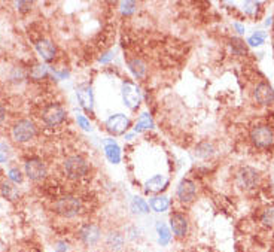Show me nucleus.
Instances as JSON below:
<instances>
[{"instance_id":"2eb2a0df","label":"nucleus","mask_w":274,"mask_h":252,"mask_svg":"<svg viewBox=\"0 0 274 252\" xmlns=\"http://www.w3.org/2000/svg\"><path fill=\"white\" fill-rule=\"evenodd\" d=\"M34 46H36V51L39 53V56L42 57V60H45L46 63L54 62V59L57 57V46L48 37H40L34 43Z\"/></svg>"},{"instance_id":"a878e982","label":"nucleus","mask_w":274,"mask_h":252,"mask_svg":"<svg viewBox=\"0 0 274 252\" xmlns=\"http://www.w3.org/2000/svg\"><path fill=\"white\" fill-rule=\"evenodd\" d=\"M124 234H125L127 240H130V242H139V240L143 237V231H142L140 227H137L136 224H130V225L125 228Z\"/></svg>"},{"instance_id":"c756f323","label":"nucleus","mask_w":274,"mask_h":252,"mask_svg":"<svg viewBox=\"0 0 274 252\" xmlns=\"http://www.w3.org/2000/svg\"><path fill=\"white\" fill-rule=\"evenodd\" d=\"M12 156V149L9 143L6 142H0V163H6Z\"/></svg>"},{"instance_id":"cd10ccee","label":"nucleus","mask_w":274,"mask_h":252,"mask_svg":"<svg viewBox=\"0 0 274 252\" xmlns=\"http://www.w3.org/2000/svg\"><path fill=\"white\" fill-rule=\"evenodd\" d=\"M30 76L36 81H42L48 76V67L43 64H34V67L30 72Z\"/></svg>"},{"instance_id":"9d476101","label":"nucleus","mask_w":274,"mask_h":252,"mask_svg":"<svg viewBox=\"0 0 274 252\" xmlns=\"http://www.w3.org/2000/svg\"><path fill=\"white\" fill-rule=\"evenodd\" d=\"M121 95L122 102L130 111H136L142 103V94L139 87L131 81H124L121 85Z\"/></svg>"},{"instance_id":"39448f33","label":"nucleus","mask_w":274,"mask_h":252,"mask_svg":"<svg viewBox=\"0 0 274 252\" xmlns=\"http://www.w3.org/2000/svg\"><path fill=\"white\" fill-rule=\"evenodd\" d=\"M169 227L172 230L173 237L183 240L188 237L189 234V228H191V222H189V217L182 212V211H173L169 215Z\"/></svg>"},{"instance_id":"aec40b11","label":"nucleus","mask_w":274,"mask_h":252,"mask_svg":"<svg viewBox=\"0 0 274 252\" xmlns=\"http://www.w3.org/2000/svg\"><path fill=\"white\" fill-rule=\"evenodd\" d=\"M104 156L109 163L118 164L121 163V148L114 139H106L104 140Z\"/></svg>"},{"instance_id":"4468645a","label":"nucleus","mask_w":274,"mask_h":252,"mask_svg":"<svg viewBox=\"0 0 274 252\" xmlns=\"http://www.w3.org/2000/svg\"><path fill=\"white\" fill-rule=\"evenodd\" d=\"M253 98L261 106H271L274 105V88L268 82L261 81L253 88Z\"/></svg>"},{"instance_id":"ddd939ff","label":"nucleus","mask_w":274,"mask_h":252,"mask_svg":"<svg viewBox=\"0 0 274 252\" xmlns=\"http://www.w3.org/2000/svg\"><path fill=\"white\" fill-rule=\"evenodd\" d=\"M176 195L178 200L182 205H191L192 201L197 198V184L189 179V178H183L176 188Z\"/></svg>"},{"instance_id":"473e14b6","label":"nucleus","mask_w":274,"mask_h":252,"mask_svg":"<svg viewBox=\"0 0 274 252\" xmlns=\"http://www.w3.org/2000/svg\"><path fill=\"white\" fill-rule=\"evenodd\" d=\"M8 179L12 182V184H21L23 182V173L18 167H12L9 169L8 172Z\"/></svg>"},{"instance_id":"423d86ee","label":"nucleus","mask_w":274,"mask_h":252,"mask_svg":"<svg viewBox=\"0 0 274 252\" xmlns=\"http://www.w3.org/2000/svg\"><path fill=\"white\" fill-rule=\"evenodd\" d=\"M36 133H37L36 124L31 120H27V118L15 121L14 126L11 127V136L18 143L30 142L31 139H34Z\"/></svg>"},{"instance_id":"58836bf2","label":"nucleus","mask_w":274,"mask_h":252,"mask_svg":"<svg viewBox=\"0 0 274 252\" xmlns=\"http://www.w3.org/2000/svg\"><path fill=\"white\" fill-rule=\"evenodd\" d=\"M5 118H6V109L2 103H0V124L5 121Z\"/></svg>"},{"instance_id":"6e6552de","label":"nucleus","mask_w":274,"mask_h":252,"mask_svg":"<svg viewBox=\"0 0 274 252\" xmlns=\"http://www.w3.org/2000/svg\"><path fill=\"white\" fill-rule=\"evenodd\" d=\"M103 245L107 252H124L127 248V237L122 230L111 228L104 233Z\"/></svg>"},{"instance_id":"6ab92c4d","label":"nucleus","mask_w":274,"mask_h":252,"mask_svg":"<svg viewBox=\"0 0 274 252\" xmlns=\"http://www.w3.org/2000/svg\"><path fill=\"white\" fill-rule=\"evenodd\" d=\"M172 206V200L166 194H156L149 198V208L155 214H166Z\"/></svg>"},{"instance_id":"412c9836","label":"nucleus","mask_w":274,"mask_h":252,"mask_svg":"<svg viewBox=\"0 0 274 252\" xmlns=\"http://www.w3.org/2000/svg\"><path fill=\"white\" fill-rule=\"evenodd\" d=\"M128 70L136 79H143L148 75V64L140 57H133L127 60Z\"/></svg>"},{"instance_id":"72a5a7b5","label":"nucleus","mask_w":274,"mask_h":252,"mask_svg":"<svg viewBox=\"0 0 274 252\" xmlns=\"http://www.w3.org/2000/svg\"><path fill=\"white\" fill-rule=\"evenodd\" d=\"M259 6H262V3H261V2H246L243 9H244V12H246L247 15L255 17V15H256V12L261 9Z\"/></svg>"},{"instance_id":"c85d7f7f","label":"nucleus","mask_w":274,"mask_h":252,"mask_svg":"<svg viewBox=\"0 0 274 252\" xmlns=\"http://www.w3.org/2000/svg\"><path fill=\"white\" fill-rule=\"evenodd\" d=\"M261 222H262V225H265V227H273L274 225V209L273 208H268V209H265L264 212H262V215H261Z\"/></svg>"},{"instance_id":"1a4fd4ad","label":"nucleus","mask_w":274,"mask_h":252,"mask_svg":"<svg viewBox=\"0 0 274 252\" xmlns=\"http://www.w3.org/2000/svg\"><path fill=\"white\" fill-rule=\"evenodd\" d=\"M259 181H261L259 173L253 167H249V166L240 167L236 173V184L239 188L244 191L255 189L259 185Z\"/></svg>"},{"instance_id":"e433bc0d","label":"nucleus","mask_w":274,"mask_h":252,"mask_svg":"<svg viewBox=\"0 0 274 252\" xmlns=\"http://www.w3.org/2000/svg\"><path fill=\"white\" fill-rule=\"evenodd\" d=\"M114 57H115V53H114L112 49H111V51H106V53H103V54H101V57L98 59V62H100V63H103V64H106V63H109V62H112V60H114Z\"/></svg>"},{"instance_id":"f257e3e1","label":"nucleus","mask_w":274,"mask_h":252,"mask_svg":"<svg viewBox=\"0 0 274 252\" xmlns=\"http://www.w3.org/2000/svg\"><path fill=\"white\" fill-rule=\"evenodd\" d=\"M52 209L59 217L64 220H73L79 217L84 211V203L81 197L73 195V194H64L61 197H57V200L54 201Z\"/></svg>"},{"instance_id":"f03ea898","label":"nucleus","mask_w":274,"mask_h":252,"mask_svg":"<svg viewBox=\"0 0 274 252\" xmlns=\"http://www.w3.org/2000/svg\"><path fill=\"white\" fill-rule=\"evenodd\" d=\"M76 237L81 242V245H84L85 248H95L103 242L104 233L100 224L97 222H84L78 231H76Z\"/></svg>"},{"instance_id":"a19ab883","label":"nucleus","mask_w":274,"mask_h":252,"mask_svg":"<svg viewBox=\"0 0 274 252\" xmlns=\"http://www.w3.org/2000/svg\"><path fill=\"white\" fill-rule=\"evenodd\" d=\"M34 252H42V251H40V249H36V251H34Z\"/></svg>"},{"instance_id":"2f4dec72","label":"nucleus","mask_w":274,"mask_h":252,"mask_svg":"<svg viewBox=\"0 0 274 252\" xmlns=\"http://www.w3.org/2000/svg\"><path fill=\"white\" fill-rule=\"evenodd\" d=\"M76 123H78V126H79L84 131H92V124H91V121H90L85 115L78 114V115H76Z\"/></svg>"},{"instance_id":"4be33fe9","label":"nucleus","mask_w":274,"mask_h":252,"mask_svg":"<svg viewBox=\"0 0 274 252\" xmlns=\"http://www.w3.org/2000/svg\"><path fill=\"white\" fill-rule=\"evenodd\" d=\"M214 145L210 140H201L200 143H197L195 149H194V156L200 160H209L214 156Z\"/></svg>"},{"instance_id":"f704fd0d","label":"nucleus","mask_w":274,"mask_h":252,"mask_svg":"<svg viewBox=\"0 0 274 252\" xmlns=\"http://www.w3.org/2000/svg\"><path fill=\"white\" fill-rule=\"evenodd\" d=\"M120 6H121L122 15H131V14H134L137 5H136V2H121Z\"/></svg>"},{"instance_id":"20e7f679","label":"nucleus","mask_w":274,"mask_h":252,"mask_svg":"<svg viewBox=\"0 0 274 252\" xmlns=\"http://www.w3.org/2000/svg\"><path fill=\"white\" fill-rule=\"evenodd\" d=\"M250 142L258 149H270L274 145V128L270 124H258L250 130Z\"/></svg>"},{"instance_id":"f3484780","label":"nucleus","mask_w":274,"mask_h":252,"mask_svg":"<svg viewBox=\"0 0 274 252\" xmlns=\"http://www.w3.org/2000/svg\"><path fill=\"white\" fill-rule=\"evenodd\" d=\"M76 97L79 100V105L82 109H85L87 112H92L94 109V94H92V88L88 84H81L76 88Z\"/></svg>"},{"instance_id":"5701e85b","label":"nucleus","mask_w":274,"mask_h":252,"mask_svg":"<svg viewBox=\"0 0 274 252\" xmlns=\"http://www.w3.org/2000/svg\"><path fill=\"white\" fill-rule=\"evenodd\" d=\"M130 211L136 217H146V215H149L151 208H149V203L145 198H142L139 195H134L130 201Z\"/></svg>"},{"instance_id":"7ed1b4c3","label":"nucleus","mask_w":274,"mask_h":252,"mask_svg":"<svg viewBox=\"0 0 274 252\" xmlns=\"http://www.w3.org/2000/svg\"><path fill=\"white\" fill-rule=\"evenodd\" d=\"M90 163L85 157L79 156V154H73V156H69L64 163H63V170L66 173V176L69 179H81V178H85L88 173H90Z\"/></svg>"},{"instance_id":"a211bd4d","label":"nucleus","mask_w":274,"mask_h":252,"mask_svg":"<svg viewBox=\"0 0 274 252\" xmlns=\"http://www.w3.org/2000/svg\"><path fill=\"white\" fill-rule=\"evenodd\" d=\"M153 228H155V234H156V243L161 248H167L173 240V234H172L169 224L164 221H156Z\"/></svg>"},{"instance_id":"9b49d317","label":"nucleus","mask_w":274,"mask_h":252,"mask_svg":"<svg viewBox=\"0 0 274 252\" xmlns=\"http://www.w3.org/2000/svg\"><path fill=\"white\" fill-rule=\"evenodd\" d=\"M104 127L112 136H122L131 128V120L125 114H115L106 120Z\"/></svg>"},{"instance_id":"7c9ffc66","label":"nucleus","mask_w":274,"mask_h":252,"mask_svg":"<svg viewBox=\"0 0 274 252\" xmlns=\"http://www.w3.org/2000/svg\"><path fill=\"white\" fill-rule=\"evenodd\" d=\"M265 37H267V34H265L264 32H256V33H253V34L247 39V43H249L250 46H261V45L265 42Z\"/></svg>"},{"instance_id":"b1692460","label":"nucleus","mask_w":274,"mask_h":252,"mask_svg":"<svg viewBox=\"0 0 274 252\" xmlns=\"http://www.w3.org/2000/svg\"><path fill=\"white\" fill-rule=\"evenodd\" d=\"M153 127H155V123H153L152 117H151L148 112H142V114L139 115V118H137L134 127H133V131H134V133H142V131L151 130V128H153Z\"/></svg>"},{"instance_id":"4c0bfd02","label":"nucleus","mask_w":274,"mask_h":252,"mask_svg":"<svg viewBox=\"0 0 274 252\" xmlns=\"http://www.w3.org/2000/svg\"><path fill=\"white\" fill-rule=\"evenodd\" d=\"M15 6L20 12H29L31 9V2H15Z\"/></svg>"},{"instance_id":"dca6fc26","label":"nucleus","mask_w":274,"mask_h":252,"mask_svg":"<svg viewBox=\"0 0 274 252\" xmlns=\"http://www.w3.org/2000/svg\"><path fill=\"white\" fill-rule=\"evenodd\" d=\"M169 184H170V179L169 176L166 175H153L152 178H149L146 182H145V191L149 192V194H162L169 188Z\"/></svg>"},{"instance_id":"bb28decb","label":"nucleus","mask_w":274,"mask_h":252,"mask_svg":"<svg viewBox=\"0 0 274 252\" xmlns=\"http://www.w3.org/2000/svg\"><path fill=\"white\" fill-rule=\"evenodd\" d=\"M230 46H231L233 54H236V56H244V54L247 53L244 42H243L242 39H239V37L230 39Z\"/></svg>"},{"instance_id":"c9c22d12","label":"nucleus","mask_w":274,"mask_h":252,"mask_svg":"<svg viewBox=\"0 0 274 252\" xmlns=\"http://www.w3.org/2000/svg\"><path fill=\"white\" fill-rule=\"evenodd\" d=\"M70 251V243L67 240H59L56 243V252H69Z\"/></svg>"},{"instance_id":"f8f14e48","label":"nucleus","mask_w":274,"mask_h":252,"mask_svg":"<svg viewBox=\"0 0 274 252\" xmlns=\"http://www.w3.org/2000/svg\"><path fill=\"white\" fill-rule=\"evenodd\" d=\"M24 172H26V175H27V178L30 181L40 182V181H43L46 178L48 167H46V164L43 163L42 158H39V157H30L24 163Z\"/></svg>"},{"instance_id":"0eeeda50","label":"nucleus","mask_w":274,"mask_h":252,"mask_svg":"<svg viewBox=\"0 0 274 252\" xmlns=\"http://www.w3.org/2000/svg\"><path fill=\"white\" fill-rule=\"evenodd\" d=\"M67 118V111L60 103H51L42 112V121L48 127H57L63 124Z\"/></svg>"},{"instance_id":"ea45409f","label":"nucleus","mask_w":274,"mask_h":252,"mask_svg":"<svg viewBox=\"0 0 274 252\" xmlns=\"http://www.w3.org/2000/svg\"><path fill=\"white\" fill-rule=\"evenodd\" d=\"M234 29L242 34V33H244V26H242V24H239V23H234Z\"/></svg>"},{"instance_id":"393cba45","label":"nucleus","mask_w":274,"mask_h":252,"mask_svg":"<svg viewBox=\"0 0 274 252\" xmlns=\"http://www.w3.org/2000/svg\"><path fill=\"white\" fill-rule=\"evenodd\" d=\"M0 194H2L5 198H8V200H11V201H15V200H18L20 198V191H18V188L14 185V184H11V182H0Z\"/></svg>"}]
</instances>
